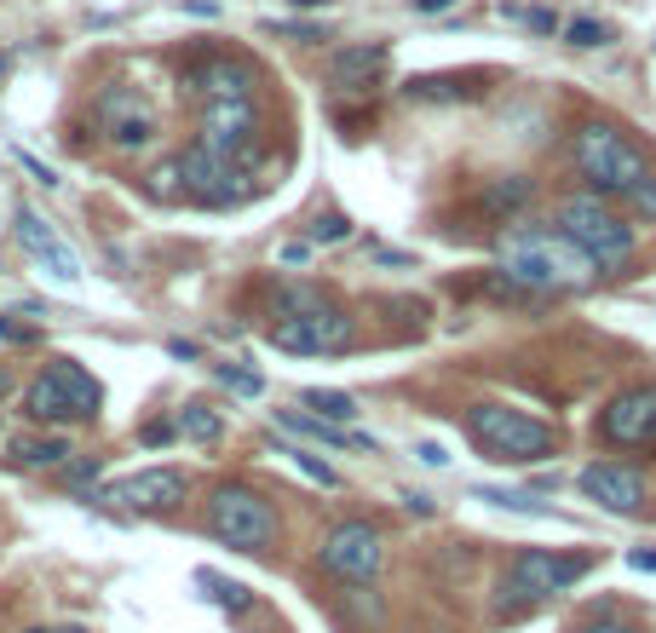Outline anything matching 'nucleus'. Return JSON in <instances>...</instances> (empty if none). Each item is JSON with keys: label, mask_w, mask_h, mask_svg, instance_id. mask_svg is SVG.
Returning a JSON list of instances; mask_svg holds the SVG:
<instances>
[{"label": "nucleus", "mask_w": 656, "mask_h": 633, "mask_svg": "<svg viewBox=\"0 0 656 633\" xmlns=\"http://www.w3.org/2000/svg\"><path fill=\"white\" fill-rule=\"evenodd\" d=\"M495 265L524 294H564V288H587L599 277V265L564 231H547V225H507L495 236Z\"/></svg>", "instance_id": "obj_1"}, {"label": "nucleus", "mask_w": 656, "mask_h": 633, "mask_svg": "<svg viewBox=\"0 0 656 633\" xmlns=\"http://www.w3.org/2000/svg\"><path fill=\"white\" fill-rule=\"evenodd\" d=\"M271 340L300 357L346 352L352 346V317L328 300L317 282H277L271 288Z\"/></svg>", "instance_id": "obj_2"}, {"label": "nucleus", "mask_w": 656, "mask_h": 633, "mask_svg": "<svg viewBox=\"0 0 656 633\" xmlns=\"http://www.w3.org/2000/svg\"><path fill=\"white\" fill-rule=\"evenodd\" d=\"M576 167H582V179H593L599 190L628 196V190L651 173V156H645V144L633 139V133L610 127V121H587L582 133H576Z\"/></svg>", "instance_id": "obj_3"}, {"label": "nucleus", "mask_w": 656, "mask_h": 633, "mask_svg": "<svg viewBox=\"0 0 656 633\" xmlns=\"http://www.w3.org/2000/svg\"><path fill=\"white\" fill-rule=\"evenodd\" d=\"M559 231L599 265V277H605V271H622V265L633 259V231L599 202V196H564L559 202Z\"/></svg>", "instance_id": "obj_4"}, {"label": "nucleus", "mask_w": 656, "mask_h": 633, "mask_svg": "<svg viewBox=\"0 0 656 633\" xmlns=\"http://www.w3.org/2000/svg\"><path fill=\"white\" fill-rule=\"evenodd\" d=\"M208 530L236 553H265L277 541V507L248 484H219L208 495Z\"/></svg>", "instance_id": "obj_5"}, {"label": "nucleus", "mask_w": 656, "mask_h": 633, "mask_svg": "<svg viewBox=\"0 0 656 633\" xmlns=\"http://www.w3.org/2000/svg\"><path fill=\"white\" fill-rule=\"evenodd\" d=\"M467 426L495 461H547L553 455V426L524 415V409H507V403H478Z\"/></svg>", "instance_id": "obj_6"}, {"label": "nucleus", "mask_w": 656, "mask_h": 633, "mask_svg": "<svg viewBox=\"0 0 656 633\" xmlns=\"http://www.w3.org/2000/svg\"><path fill=\"white\" fill-rule=\"evenodd\" d=\"M317 564H323L334 582H375L380 564H386V536H380V524L369 518H346V524H334L317 547Z\"/></svg>", "instance_id": "obj_7"}, {"label": "nucleus", "mask_w": 656, "mask_h": 633, "mask_svg": "<svg viewBox=\"0 0 656 633\" xmlns=\"http://www.w3.org/2000/svg\"><path fill=\"white\" fill-rule=\"evenodd\" d=\"M179 196L202 202V208H236V202L254 196V173L236 162H219L202 144H190L185 156H179Z\"/></svg>", "instance_id": "obj_8"}, {"label": "nucleus", "mask_w": 656, "mask_h": 633, "mask_svg": "<svg viewBox=\"0 0 656 633\" xmlns=\"http://www.w3.org/2000/svg\"><path fill=\"white\" fill-rule=\"evenodd\" d=\"M202 150H213L219 162L248 167L259 150V104L254 98H208L202 104Z\"/></svg>", "instance_id": "obj_9"}, {"label": "nucleus", "mask_w": 656, "mask_h": 633, "mask_svg": "<svg viewBox=\"0 0 656 633\" xmlns=\"http://www.w3.org/2000/svg\"><path fill=\"white\" fill-rule=\"evenodd\" d=\"M587 576V559H559V553H518L513 570H507V582H501V610H518V605H541V599H553L564 593L570 582H582Z\"/></svg>", "instance_id": "obj_10"}, {"label": "nucleus", "mask_w": 656, "mask_h": 633, "mask_svg": "<svg viewBox=\"0 0 656 633\" xmlns=\"http://www.w3.org/2000/svg\"><path fill=\"white\" fill-rule=\"evenodd\" d=\"M190 495V478L179 467H144V472H127L116 478L104 501L110 507H127V513H167V507H179Z\"/></svg>", "instance_id": "obj_11"}, {"label": "nucleus", "mask_w": 656, "mask_h": 633, "mask_svg": "<svg viewBox=\"0 0 656 633\" xmlns=\"http://www.w3.org/2000/svg\"><path fill=\"white\" fill-rule=\"evenodd\" d=\"M98 127L116 150H144L156 139V110H150V98L139 87H110L98 98Z\"/></svg>", "instance_id": "obj_12"}, {"label": "nucleus", "mask_w": 656, "mask_h": 633, "mask_svg": "<svg viewBox=\"0 0 656 633\" xmlns=\"http://www.w3.org/2000/svg\"><path fill=\"white\" fill-rule=\"evenodd\" d=\"M599 432H605L610 444H656V380L645 386H628V392H616L605 403V415H599Z\"/></svg>", "instance_id": "obj_13"}, {"label": "nucleus", "mask_w": 656, "mask_h": 633, "mask_svg": "<svg viewBox=\"0 0 656 633\" xmlns=\"http://www.w3.org/2000/svg\"><path fill=\"white\" fill-rule=\"evenodd\" d=\"M582 495L599 501L605 513H645V478L628 461H593V467H582Z\"/></svg>", "instance_id": "obj_14"}, {"label": "nucleus", "mask_w": 656, "mask_h": 633, "mask_svg": "<svg viewBox=\"0 0 656 633\" xmlns=\"http://www.w3.org/2000/svg\"><path fill=\"white\" fill-rule=\"evenodd\" d=\"M18 242H24L29 259H35L41 271H52L58 282H70V288L81 282V259H75V248H70L58 231H52V225H47L35 208H18Z\"/></svg>", "instance_id": "obj_15"}, {"label": "nucleus", "mask_w": 656, "mask_h": 633, "mask_svg": "<svg viewBox=\"0 0 656 633\" xmlns=\"http://www.w3.org/2000/svg\"><path fill=\"white\" fill-rule=\"evenodd\" d=\"M196 87H202V98H254L259 75L248 58H231V52H213L208 64L196 70Z\"/></svg>", "instance_id": "obj_16"}, {"label": "nucleus", "mask_w": 656, "mask_h": 633, "mask_svg": "<svg viewBox=\"0 0 656 633\" xmlns=\"http://www.w3.org/2000/svg\"><path fill=\"white\" fill-rule=\"evenodd\" d=\"M392 64V52L380 47V41H357V47L334 52V81L340 87H352V93H363V87H375V75Z\"/></svg>", "instance_id": "obj_17"}, {"label": "nucleus", "mask_w": 656, "mask_h": 633, "mask_svg": "<svg viewBox=\"0 0 656 633\" xmlns=\"http://www.w3.org/2000/svg\"><path fill=\"white\" fill-rule=\"evenodd\" d=\"M47 375L58 380V392L70 398V409H75V415H81V421H87V415H98V409H104V386H98V380L87 375V369H81L75 357H52V363H47Z\"/></svg>", "instance_id": "obj_18"}, {"label": "nucleus", "mask_w": 656, "mask_h": 633, "mask_svg": "<svg viewBox=\"0 0 656 633\" xmlns=\"http://www.w3.org/2000/svg\"><path fill=\"white\" fill-rule=\"evenodd\" d=\"M277 426H282V432H294V438L328 444V449H375V438L346 432V426H334V421H311V415H300V409H277Z\"/></svg>", "instance_id": "obj_19"}, {"label": "nucleus", "mask_w": 656, "mask_h": 633, "mask_svg": "<svg viewBox=\"0 0 656 633\" xmlns=\"http://www.w3.org/2000/svg\"><path fill=\"white\" fill-rule=\"evenodd\" d=\"M24 409L35 415V421H75V409H70V398L58 392V380L41 369V375L29 380V392H24Z\"/></svg>", "instance_id": "obj_20"}, {"label": "nucleus", "mask_w": 656, "mask_h": 633, "mask_svg": "<svg viewBox=\"0 0 656 633\" xmlns=\"http://www.w3.org/2000/svg\"><path fill=\"white\" fill-rule=\"evenodd\" d=\"M300 403L317 415V421H334V426H346L357 415V403L346 398V392H328V386H305L300 392Z\"/></svg>", "instance_id": "obj_21"}, {"label": "nucleus", "mask_w": 656, "mask_h": 633, "mask_svg": "<svg viewBox=\"0 0 656 633\" xmlns=\"http://www.w3.org/2000/svg\"><path fill=\"white\" fill-rule=\"evenodd\" d=\"M12 455H18L24 467H58V461L70 455V444H64V438H12Z\"/></svg>", "instance_id": "obj_22"}, {"label": "nucleus", "mask_w": 656, "mask_h": 633, "mask_svg": "<svg viewBox=\"0 0 656 633\" xmlns=\"http://www.w3.org/2000/svg\"><path fill=\"white\" fill-rule=\"evenodd\" d=\"M196 582H202V593H213V599H219V605L231 610H248V587H236V582H225V576H213V570H202V576H196Z\"/></svg>", "instance_id": "obj_23"}, {"label": "nucleus", "mask_w": 656, "mask_h": 633, "mask_svg": "<svg viewBox=\"0 0 656 633\" xmlns=\"http://www.w3.org/2000/svg\"><path fill=\"white\" fill-rule=\"evenodd\" d=\"M564 41L582 47V52H593V47H605L610 41V29L599 24V18H570V24H564Z\"/></svg>", "instance_id": "obj_24"}, {"label": "nucleus", "mask_w": 656, "mask_h": 633, "mask_svg": "<svg viewBox=\"0 0 656 633\" xmlns=\"http://www.w3.org/2000/svg\"><path fill=\"white\" fill-rule=\"evenodd\" d=\"M179 426H185V438H196V444H213V438H219V415H213L208 403H190Z\"/></svg>", "instance_id": "obj_25"}, {"label": "nucleus", "mask_w": 656, "mask_h": 633, "mask_svg": "<svg viewBox=\"0 0 656 633\" xmlns=\"http://www.w3.org/2000/svg\"><path fill=\"white\" fill-rule=\"evenodd\" d=\"M288 461H294V467H300L305 478H311V484H323V490H334V484H340V472L323 467V461H317L311 449H288Z\"/></svg>", "instance_id": "obj_26"}, {"label": "nucleus", "mask_w": 656, "mask_h": 633, "mask_svg": "<svg viewBox=\"0 0 656 633\" xmlns=\"http://www.w3.org/2000/svg\"><path fill=\"white\" fill-rule=\"evenodd\" d=\"M213 375L225 380V386H231V392H242V398H259V392H265V380H259L254 369H236V363H219V369H213Z\"/></svg>", "instance_id": "obj_27"}, {"label": "nucleus", "mask_w": 656, "mask_h": 633, "mask_svg": "<svg viewBox=\"0 0 656 633\" xmlns=\"http://www.w3.org/2000/svg\"><path fill=\"white\" fill-rule=\"evenodd\" d=\"M518 202H530V179H507V185L490 190V208H501V213H513Z\"/></svg>", "instance_id": "obj_28"}, {"label": "nucleus", "mask_w": 656, "mask_h": 633, "mask_svg": "<svg viewBox=\"0 0 656 633\" xmlns=\"http://www.w3.org/2000/svg\"><path fill=\"white\" fill-rule=\"evenodd\" d=\"M150 196H162V202H173V196H179V162H167V167H156V173H150Z\"/></svg>", "instance_id": "obj_29"}, {"label": "nucleus", "mask_w": 656, "mask_h": 633, "mask_svg": "<svg viewBox=\"0 0 656 633\" xmlns=\"http://www.w3.org/2000/svg\"><path fill=\"white\" fill-rule=\"evenodd\" d=\"M346 231H352V219H340V213H323V219L311 225V242H340Z\"/></svg>", "instance_id": "obj_30"}, {"label": "nucleus", "mask_w": 656, "mask_h": 633, "mask_svg": "<svg viewBox=\"0 0 656 633\" xmlns=\"http://www.w3.org/2000/svg\"><path fill=\"white\" fill-rule=\"evenodd\" d=\"M0 340H12V346H35L41 329H29V323H18V317H6V311H0Z\"/></svg>", "instance_id": "obj_31"}, {"label": "nucleus", "mask_w": 656, "mask_h": 633, "mask_svg": "<svg viewBox=\"0 0 656 633\" xmlns=\"http://www.w3.org/2000/svg\"><path fill=\"white\" fill-rule=\"evenodd\" d=\"M628 202H633L639 213H651V219H656V167H651V173H645V179H639V185L628 190Z\"/></svg>", "instance_id": "obj_32"}, {"label": "nucleus", "mask_w": 656, "mask_h": 633, "mask_svg": "<svg viewBox=\"0 0 656 633\" xmlns=\"http://www.w3.org/2000/svg\"><path fill=\"white\" fill-rule=\"evenodd\" d=\"M518 18H524L530 29H541V35H553V29H559V18H553L547 6H530V12H518Z\"/></svg>", "instance_id": "obj_33"}, {"label": "nucleus", "mask_w": 656, "mask_h": 633, "mask_svg": "<svg viewBox=\"0 0 656 633\" xmlns=\"http://www.w3.org/2000/svg\"><path fill=\"white\" fill-rule=\"evenodd\" d=\"M415 455H421L426 467H449V449H444V444H421Z\"/></svg>", "instance_id": "obj_34"}, {"label": "nucleus", "mask_w": 656, "mask_h": 633, "mask_svg": "<svg viewBox=\"0 0 656 633\" xmlns=\"http://www.w3.org/2000/svg\"><path fill=\"white\" fill-rule=\"evenodd\" d=\"M139 438H144V444H167V438H173V426H167V421H150Z\"/></svg>", "instance_id": "obj_35"}, {"label": "nucleus", "mask_w": 656, "mask_h": 633, "mask_svg": "<svg viewBox=\"0 0 656 633\" xmlns=\"http://www.w3.org/2000/svg\"><path fill=\"white\" fill-rule=\"evenodd\" d=\"M305 254H311V242H288V248H282V265H305Z\"/></svg>", "instance_id": "obj_36"}, {"label": "nucleus", "mask_w": 656, "mask_h": 633, "mask_svg": "<svg viewBox=\"0 0 656 633\" xmlns=\"http://www.w3.org/2000/svg\"><path fill=\"white\" fill-rule=\"evenodd\" d=\"M24 167H29V173H35V179H41V185H58V179H52V167H41V162H35V156H24Z\"/></svg>", "instance_id": "obj_37"}, {"label": "nucleus", "mask_w": 656, "mask_h": 633, "mask_svg": "<svg viewBox=\"0 0 656 633\" xmlns=\"http://www.w3.org/2000/svg\"><path fill=\"white\" fill-rule=\"evenodd\" d=\"M70 478H75V484H93V478H98V461H81V467H75Z\"/></svg>", "instance_id": "obj_38"}, {"label": "nucleus", "mask_w": 656, "mask_h": 633, "mask_svg": "<svg viewBox=\"0 0 656 633\" xmlns=\"http://www.w3.org/2000/svg\"><path fill=\"white\" fill-rule=\"evenodd\" d=\"M409 6H415V12H449L455 0H409Z\"/></svg>", "instance_id": "obj_39"}, {"label": "nucleus", "mask_w": 656, "mask_h": 633, "mask_svg": "<svg viewBox=\"0 0 656 633\" xmlns=\"http://www.w3.org/2000/svg\"><path fill=\"white\" fill-rule=\"evenodd\" d=\"M582 633H628L622 622H593V628H582Z\"/></svg>", "instance_id": "obj_40"}, {"label": "nucleus", "mask_w": 656, "mask_h": 633, "mask_svg": "<svg viewBox=\"0 0 656 633\" xmlns=\"http://www.w3.org/2000/svg\"><path fill=\"white\" fill-rule=\"evenodd\" d=\"M633 570H656V553H633Z\"/></svg>", "instance_id": "obj_41"}, {"label": "nucleus", "mask_w": 656, "mask_h": 633, "mask_svg": "<svg viewBox=\"0 0 656 633\" xmlns=\"http://www.w3.org/2000/svg\"><path fill=\"white\" fill-rule=\"evenodd\" d=\"M29 633H87V628H29Z\"/></svg>", "instance_id": "obj_42"}, {"label": "nucleus", "mask_w": 656, "mask_h": 633, "mask_svg": "<svg viewBox=\"0 0 656 633\" xmlns=\"http://www.w3.org/2000/svg\"><path fill=\"white\" fill-rule=\"evenodd\" d=\"M6 392H12V375H6V369H0V398H6Z\"/></svg>", "instance_id": "obj_43"}, {"label": "nucleus", "mask_w": 656, "mask_h": 633, "mask_svg": "<svg viewBox=\"0 0 656 633\" xmlns=\"http://www.w3.org/2000/svg\"><path fill=\"white\" fill-rule=\"evenodd\" d=\"M294 6H328V0H294Z\"/></svg>", "instance_id": "obj_44"}, {"label": "nucleus", "mask_w": 656, "mask_h": 633, "mask_svg": "<svg viewBox=\"0 0 656 633\" xmlns=\"http://www.w3.org/2000/svg\"><path fill=\"white\" fill-rule=\"evenodd\" d=\"M0 75H6V58H0Z\"/></svg>", "instance_id": "obj_45"}]
</instances>
